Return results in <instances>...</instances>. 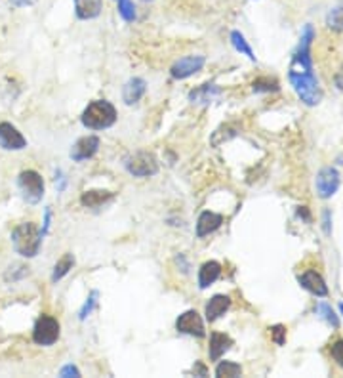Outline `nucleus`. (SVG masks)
<instances>
[{"mask_svg": "<svg viewBox=\"0 0 343 378\" xmlns=\"http://www.w3.org/2000/svg\"><path fill=\"white\" fill-rule=\"evenodd\" d=\"M231 308V298L229 296H225V294H216V296H212L210 302L206 304V319L208 321H216L219 319L221 315H225V312Z\"/></svg>", "mask_w": 343, "mask_h": 378, "instance_id": "dca6fc26", "label": "nucleus"}, {"mask_svg": "<svg viewBox=\"0 0 343 378\" xmlns=\"http://www.w3.org/2000/svg\"><path fill=\"white\" fill-rule=\"evenodd\" d=\"M221 224H224V216H221V214L206 210V212H203V214L198 216V222H196V237L203 239L206 237V235H210V233H214Z\"/></svg>", "mask_w": 343, "mask_h": 378, "instance_id": "ddd939ff", "label": "nucleus"}, {"mask_svg": "<svg viewBox=\"0 0 343 378\" xmlns=\"http://www.w3.org/2000/svg\"><path fill=\"white\" fill-rule=\"evenodd\" d=\"M78 20H94L101 14L103 0H73Z\"/></svg>", "mask_w": 343, "mask_h": 378, "instance_id": "a211bd4d", "label": "nucleus"}, {"mask_svg": "<svg viewBox=\"0 0 343 378\" xmlns=\"http://www.w3.org/2000/svg\"><path fill=\"white\" fill-rule=\"evenodd\" d=\"M242 374V367L235 361H221L216 367V377L221 378H235Z\"/></svg>", "mask_w": 343, "mask_h": 378, "instance_id": "b1692460", "label": "nucleus"}, {"mask_svg": "<svg viewBox=\"0 0 343 378\" xmlns=\"http://www.w3.org/2000/svg\"><path fill=\"white\" fill-rule=\"evenodd\" d=\"M99 149V138L98 136H85V138H80V140L73 146L71 149V159L73 161H88L92 159L94 155L98 153Z\"/></svg>", "mask_w": 343, "mask_h": 378, "instance_id": "f8f14e48", "label": "nucleus"}, {"mask_svg": "<svg viewBox=\"0 0 343 378\" xmlns=\"http://www.w3.org/2000/svg\"><path fill=\"white\" fill-rule=\"evenodd\" d=\"M204 63H206L204 56H185L172 65L170 73H172V77L177 78V80H183V78H189L191 75L198 73V71L204 67Z\"/></svg>", "mask_w": 343, "mask_h": 378, "instance_id": "1a4fd4ad", "label": "nucleus"}, {"mask_svg": "<svg viewBox=\"0 0 343 378\" xmlns=\"http://www.w3.org/2000/svg\"><path fill=\"white\" fill-rule=\"evenodd\" d=\"M322 227H324L326 235L332 233V227H330V210H324V214H322Z\"/></svg>", "mask_w": 343, "mask_h": 378, "instance_id": "2f4dec72", "label": "nucleus"}, {"mask_svg": "<svg viewBox=\"0 0 343 378\" xmlns=\"http://www.w3.org/2000/svg\"><path fill=\"white\" fill-rule=\"evenodd\" d=\"M340 182L342 180H340V172H337L336 168H322L321 172L316 174V193H319L321 199H330V197L336 193L337 188H340Z\"/></svg>", "mask_w": 343, "mask_h": 378, "instance_id": "0eeeda50", "label": "nucleus"}, {"mask_svg": "<svg viewBox=\"0 0 343 378\" xmlns=\"http://www.w3.org/2000/svg\"><path fill=\"white\" fill-rule=\"evenodd\" d=\"M231 44L235 46V50L237 52H240V54H245L250 62H256V56H254V50L250 48V44L246 42L245 35L240 33V31H233L231 33Z\"/></svg>", "mask_w": 343, "mask_h": 378, "instance_id": "5701e85b", "label": "nucleus"}, {"mask_svg": "<svg viewBox=\"0 0 343 378\" xmlns=\"http://www.w3.org/2000/svg\"><path fill=\"white\" fill-rule=\"evenodd\" d=\"M254 92H277L279 90V83L275 78H258L252 84Z\"/></svg>", "mask_w": 343, "mask_h": 378, "instance_id": "a878e982", "label": "nucleus"}, {"mask_svg": "<svg viewBox=\"0 0 343 378\" xmlns=\"http://www.w3.org/2000/svg\"><path fill=\"white\" fill-rule=\"evenodd\" d=\"M96 296H98V293H92L90 300L86 302L85 308H82V312H80V319H86V317H88V314H90L92 308H94V304H96V300H94Z\"/></svg>", "mask_w": 343, "mask_h": 378, "instance_id": "c756f323", "label": "nucleus"}, {"mask_svg": "<svg viewBox=\"0 0 343 378\" xmlns=\"http://www.w3.org/2000/svg\"><path fill=\"white\" fill-rule=\"evenodd\" d=\"M20 189L27 203H38L44 195V180L36 170H23L20 174Z\"/></svg>", "mask_w": 343, "mask_h": 378, "instance_id": "423d86ee", "label": "nucleus"}, {"mask_svg": "<svg viewBox=\"0 0 343 378\" xmlns=\"http://www.w3.org/2000/svg\"><path fill=\"white\" fill-rule=\"evenodd\" d=\"M126 170L136 178H149L159 172V161L149 151H138L126 159Z\"/></svg>", "mask_w": 343, "mask_h": 378, "instance_id": "39448f33", "label": "nucleus"}, {"mask_svg": "<svg viewBox=\"0 0 343 378\" xmlns=\"http://www.w3.org/2000/svg\"><path fill=\"white\" fill-rule=\"evenodd\" d=\"M115 199V193L112 191H107V189H92V191H85L80 195V203L86 209H99L105 203Z\"/></svg>", "mask_w": 343, "mask_h": 378, "instance_id": "2eb2a0df", "label": "nucleus"}, {"mask_svg": "<svg viewBox=\"0 0 343 378\" xmlns=\"http://www.w3.org/2000/svg\"><path fill=\"white\" fill-rule=\"evenodd\" d=\"M231 346H233L231 336L224 335V332H212L210 348H208V354H210L212 361H217L219 357L224 356L225 351L231 350Z\"/></svg>", "mask_w": 343, "mask_h": 378, "instance_id": "6ab92c4d", "label": "nucleus"}, {"mask_svg": "<svg viewBox=\"0 0 343 378\" xmlns=\"http://www.w3.org/2000/svg\"><path fill=\"white\" fill-rule=\"evenodd\" d=\"M119 14L122 15V20H136V8H133L132 0H119Z\"/></svg>", "mask_w": 343, "mask_h": 378, "instance_id": "bb28decb", "label": "nucleus"}, {"mask_svg": "<svg viewBox=\"0 0 343 378\" xmlns=\"http://www.w3.org/2000/svg\"><path fill=\"white\" fill-rule=\"evenodd\" d=\"M269 330H271V338H273L275 344L282 346V344L286 342V327L284 325H275Z\"/></svg>", "mask_w": 343, "mask_h": 378, "instance_id": "c85d7f7f", "label": "nucleus"}, {"mask_svg": "<svg viewBox=\"0 0 343 378\" xmlns=\"http://www.w3.org/2000/svg\"><path fill=\"white\" fill-rule=\"evenodd\" d=\"M12 243L15 252L23 258H35L43 245V231L33 222H23L12 231Z\"/></svg>", "mask_w": 343, "mask_h": 378, "instance_id": "f03ea898", "label": "nucleus"}, {"mask_svg": "<svg viewBox=\"0 0 343 378\" xmlns=\"http://www.w3.org/2000/svg\"><path fill=\"white\" fill-rule=\"evenodd\" d=\"M73 266H75V256L71 254V252H67V254H64L61 258L57 260V264L54 266V273H52V281L54 283H57L59 279H64L65 275L73 270Z\"/></svg>", "mask_w": 343, "mask_h": 378, "instance_id": "412c9836", "label": "nucleus"}, {"mask_svg": "<svg viewBox=\"0 0 343 378\" xmlns=\"http://www.w3.org/2000/svg\"><path fill=\"white\" fill-rule=\"evenodd\" d=\"M175 329L183 332V335L198 336V338H203V336L206 335V332H204L203 317H200L198 312H195V309H187L185 314L180 315L177 321H175Z\"/></svg>", "mask_w": 343, "mask_h": 378, "instance_id": "6e6552de", "label": "nucleus"}, {"mask_svg": "<svg viewBox=\"0 0 343 378\" xmlns=\"http://www.w3.org/2000/svg\"><path fill=\"white\" fill-rule=\"evenodd\" d=\"M27 146L23 134L10 122H0V147L6 151H20Z\"/></svg>", "mask_w": 343, "mask_h": 378, "instance_id": "9d476101", "label": "nucleus"}, {"mask_svg": "<svg viewBox=\"0 0 343 378\" xmlns=\"http://www.w3.org/2000/svg\"><path fill=\"white\" fill-rule=\"evenodd\" d=\"M340 312H342V315H343V302H342V304H340Z\"/></svg>", "mask_w": 343, "mask_h": 378, "instance_id": "f704fd0d", "label": "nucleus"}, {"mask_svg": "<svg viewBox=\"0 0 343 378\" xmlns=\"http://www.w3.org/2000/svg\"><path fill=\"white\" fill-rule=\"evenodd\" d=\"M313 38H315V29H313V25H305L298 50L292 56L290 71H288L290 84L294 86L295 94L300 96V99L305 105H316L321 104L322 99V90L319 86L315 71H313V59H311Z\"/></svg>", "mask_w": 343, "mask_h": 378, "instance_id": "f257e3e1", "label": "nucleus"}, {"mask_svg": "<svg viewBox=\"0 0 343 378\" xmlns=\"http://www.w3.org/2000/svg\"><path fill=\"white\" fill-rule=\"evenodd\" d=\"M221 275V264L216 262V260H210L200 266L198 270V287L200 288H208L210 285H214Z\"/></svg>", "mask_w": 343, "mask_h": 378, "instance_id": "f3484780", "label": "nucleus"}, {"mask_svg": "<svg viewBox=\"0 0 343 378\" xmlns=\"http://www.w3.org/2000/svg\"><path fill=\"white\" fill-rule=\"evenodd\" d=\"M15 8H23V6H31V4H35L36 0H10Z\"/></svg>", "mask_w": 343, "mask_h": 378, "instance_id": "473e14b6", "label": "nucleus"}, {"mask_svg": "<svg viewBox=\"0 0 343 378\" xmlns=\"http://www.w3.org/2000/svg\"><path fill=\"white\" fill-rule=\"evenodd\" d=\"M326 25H328V29H332V31L342 33L343 31V0L342 2H337L334 8H330L328 15H326Z\"/></svg>", "mask_w": 343, "mask_h": 378, "instance_id": "4be33fe9", "label": "nucleus"}, {"mask_svg": "<svg viewBox=\"0 0 343 378\" xmlns=\"http://www.w3.org/2000/svg\"><path fill=\"white\" fill-rule=\"evenodd\" d=\"M330 356H332V359L343 369V338L332 342V346H330Z\"/></svg>", "mask_w": 343, "mask_h": 378, "instance_id": "cd10ccee", "label": "nucleus"}, {"mask_svg": "<svg viewBox=\"0 0 343 378\" xmlns=\"http://www.w3.org/2000/svg\"><path fill=\"white\" fill-rule=\"evenodd\" d=\"M59 377H80V371H78L77 367H73V365H67V367H64L59 371Z\"/></svg>", "mask_w": 343, "mask_h": 378, "instance_id": "7c9ffc66", "label": "nucleus"}, {"mask_svg": "<svg viewBox=\"0 0 343 378\" xmlns=\"http://www.w3.org/2000/svg\"><path fill=\"white\" fill-rule=\"evenodd\" d=\"M193 372H198V374H200V377H206V367H204V365H200V363H196V369H193Z\"/></svg>", "mask_w": 343, "mask_h": 378, "instance_id": "72a5a7b5", "label": "nucleus"}, {"mask_svg": "<svg viewBox=\"0 0 343 378\" xmlns=\"http://www.w3.org/2000/svg\"><path fill=\"white\" fill-rule=\"evenodd\" d=\"M59 332H61V325L56 317L48 314H43L35 323L33 329V340L38 346H52L59 340Z\"/></svg>", "mask_w": 343, "mask_h": 378, "instance_id": "20e7f679", "label": "nucleus"}, {"mask_svg": "<svg viewBox=\"0 0 343 378\" xmlns=\"http://www.w3.org/2000/svg\"><path fill=\"white\" fill-rule=\"evenodd\" d=\"M219 94H221V90L217 88L216 84H204L200 88H196V90L191 92L189 99L193 104H210L212 99L216 98V96H219Z\"/></svg>", "mask_w": 343, "mask_h": 378, "instance_id": "aec40b11", "label": "nucleus"}, {"mask_svg": "<svg viewBox=\"0 0 343 378\" xmlns=\"http://www.w3.org/2000/svg\"><path fill=\"white\" fill-rule=\"evenodd\" d=\"M145 90H147V83H145L143 78L133 77L124 84V88H122V99H124L128 105L138 104V102L143 98Z\"/></svg>", "mask_w": 343, "mask_h": 378, "instance_id": "4468645a", "label": "nucleus"}, {"mask_svg": "<svg viewBox=\"0 0 343 378\" xmlns=\"http://www.w3.org/2000/svg\"><path fill=\"white\" fill-rule=\"evenodd\" d=\"M117 107L107 99L92 102L82 113V125L90 130H105L117 122Z\"/></svg>", "mask_w": 343, "mask_h": 378, "instance_id": "7ed1b4c3", "label": "nucleus"}, {"mask_svg": "<svg viewBox=\"0 0 343 378\" xmlns=\"http://www.w3.org/2000/svg\"><path fill=\"white\" fill-rule=\"evenodd\" d=\"M315 312H316V315H321L322 319H326L328 325H332L334 329H337L340 321H337V315H336V312L332 309V306H328L326 302H321V304H316Z\"/></svg>", "mask_w": 343, "mask_h": 378, "instance_id": "393cba45", "label": "nucleus"}, {"mask_svg": "<svg viewBox=\"0 0 343 378\" xmlns=\"http://www.w3.org/2000/svg\"><path fill=\"white\" fill-rule=\"evenodd\" d=\"M298 281H300V285L307 293H311L313 296H321V298H324V296H328V287H326V281L322 279V275L319 272H315V270H307V272H303L298 277Z\"/></svg>", "mask_w": 343, "mask_h": 378, "instance_id": "9b49d317", "label": "nucleus"}]
</instances>
